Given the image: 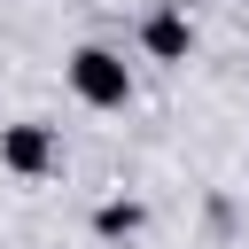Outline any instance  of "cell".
<instances>
[{
    "label": "cell",
    "instance_id": "6da1fadb",
    "mask_svg": "<svg viewBox=\"0 0 249 249\" xmlns=\"http://www.w3.org/2000/svg\"><path fill=\"white\" fill-rule=\"evenodd\" d=\"M70 93H78L86 109H124V101H132L124 54H117V47H78V54H70Z\"/></svg>",
    "mask_w": 249,
    "mask_h": 249
},
{
    "label": "cell",
    "instance_id": "7a4b0ae2",
    "mask_svg": "<svg viewBox=\"0 0 249 249\" xmlns=\"http://www.w3.org/2000/svg\"><path fill=\"white\" fill-rule=\"evenodd\" d=\"M0 163H8L16 179H47V171L62 163V140H54V124H39V117H16V124H0Z\"/></svg>",
    "mask_w": 249,
    "mask_h": 249
},
{
    "label": "cell",
    "instance_id": "3957f363",
    "mask_svg": "<svg viewBox=\"0 0 249 249\" xmlns=\"http://www.w3.org/2000/svg\"><path fill=\"white\" fill-rule=\"evenodd\" d=\"M140 47H148L156 62H187V54H195V23H187V8H171V0L148 8V16H140Z\"/></svg>",
    "mask_w": 249,
    "mask_h": 249
},
{
    "label": "cell",
    "instance_id": "277c9868",
    "mask_svg": "<svg viewBox=\"0 0 249 249\" xmlns=\"http://www.w3.org/2000/svg\"><path fill=\"white\" fill-rule=\"evenodd\" d=\"M140 226H148V210H140L132 195H109V202L93 210V233H101V241H132Z\"/></svg>",
    "mask_w": 249,
    "mask_h": 249
}]
</instances>
